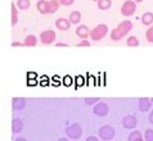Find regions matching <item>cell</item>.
I'll use <instances>...</instances> for the list:
<instances>
[{"instance_id":"1","label":"cell","mask_w":153,"mask_h":141,"mask_svg":"<svg viewBox=\"0 0 153 141\" xmlns=\"http://www.w3.org/2000/svg\"><path fill=\"white\" fill-rule=\"evenodd\" d=\"M107 33H108V26L107 24H98L95 26L94 28L90 31V37L93 41H100V40H103V38L107 36Z\"/></svg>"},{"instance_id":"2","label":"cell","mask_w":153,"mask_h":141,"mask_svg":"<svg viewBox=\"0 0 153 141\" xmlns=\"http://www.w3.org/2000/svg\"><path fill=\"white\" fill-rule=\"evenodd\" d=\"M66 135L68 139H72V140H77L82 136V127L79 125V123H74L66 128Z\"/></svg>"},{"instance_id":"3","label":"cell","mask_w":153,"mask_h":141,"mask_svg":"<svg viewBox=\"0 0 153 141\" xmlns=\"http://www.w3.org/2000/svg\"><path fill=\"white\" fill-rule=\"evenodd\" d=\"M98 135H99V137L104 141H109L112 140L114 136H116V131H114V128L109 125H105L103 127L99 128V132H98Z\"/></svg>"},{"instance_id":"4","label":"cell","mask_w":153,"mask_h":141,"mask_svg":"<svg viewBox=\"0 0 153 141\" xmlns=\"http://www.w3.org/2000/svg\"><path fill=\"white\" fill-rule=\"evenodd\" d=\"M135 10H137V3H135L134 0H126L121 5V14L125 17L134 16Z\"/></svg>"},{"instance_id":"5","label":"cell","mask_w":153,"mask_h":141,"mask_svg":"<svg viewBox=\"0 0 153 141\" xmlns=\"http://www.w3.org/2000/svg\"><path fill=\"white\" fill-rule=\"evenodd\" d=\"M56 37H57L56 32L53 30H45V31H42L40 33V41L44 45H50L52 42L56 41Z\"/></svg>"},{"instance_id":"6","label":"cell","mask_w":153,"mask_h":141,"mask_svg":"<svg viewBox=\"0 0 153 141\" xmlns=\"http://www.w3.org/2000/svg\"><path fill=\"white\" fill-rule=\"evenodd\" d=\"M93 110H94V114L98 115V117H105L109 112V106L104 101H98V104H95Z\"/></svg>"},{"instance_id":"7","label":"cell","mask_w":153,"mask_h":141,"mask_svg":"<svg viewBox=\"0 0 153 141\" xmlns=\"http://www.w3.org/2000/svg\"><path fill=\"white\" fill-rule=\"evenodd\" d=\"M137 125H138V119L133 114H127L122 118V126L127 128V130H134Z\"/></svg>"},{"instance_id":"8","label":"cell","mask_w":153,"mask_h":141,"mask_svg":"<svg viewBox=\"0 0 153 141\" xmlns=\"http://www.w3.org/2000/svg\"><path fill=\"white\" fill-rule=\"evenodd\" d=\"M116 28L121 32L122 36H126L127 33L131 32V30H133V22H131V21H129V19H126V21H124V22H120V23H118V26H117Z\"/></svg>"},{"instance_id":"9","label":"cell","mask_w":153,"mask_h":141,"mask_svg":"<svg viewBox=\"0 0 153 141\" xmlns=\"http://www.w3.org/2000/svg\"><path fill=\"white\" fill-rule=\"evenodd\" d=\"M152 109V100L148 97H140L139 99V110L140 112H149Z\"/></svg>"},{"instance_id":"10","label":"cell","mask_w":153,"mask_h":141,"mask_svg":"<svg viewBox=\"0 0 153 141\" xmlns=\"http://www.w3.org/2000/svg\"><path fill=\"white\" fill-rule=\"evenodd\" d=\"M26 104L27 101L25 97H13V100H12V106L14 110H22L26 106Z\"/></svg>"},{"instance_id":"11","label":"cell","mask_w":153,"mask_h":141,"mask_svg":"<svg viewBox=\"0 0 153 141\" xmlns=\"http://www.w3.org/2000/svg\"><path fill=\"white\" fill-rule=\"evenodd\" d=\"M56 27L61 31H67L71 27V22L67 18H58L56 21Z\"/></svg>"},{"instance_id":"12","label":"cell","mask_w":153,"mask_h":141,"mask_svg":"<svg viewBox=\"0 0 153 141\" xmlns=\"http://www.w3.org/2000/svg\"><path fill=\"white\" fill-rule=\"evenodd\" d=\"M23 127H25V125H23L22 119H19V118L13 119V122H12V132H13V134H21Z\"/></svg>"},{"instance_id":"13","label":"cell","mask_w":153,"mask_h":141,"mask_svg":"<svg viewBox=\"0 0 153 141\" xmlns=\"http://www.w3.org/2000/svg\"><path fill=\"white\" fill-rule=\"evenodd\" d=\"M76 35H77L80 38H88L90 36V30L88 28V26H79L77 28H76Z\"/></svg>"},{"instance_id":"14","label":"cell","mask_w":153,"mask_h":141,"mask_svg":"<svg viewBox=\"0 0 153 141\" xmlns=\"http://www.w3.org/2000/svg\"><path fill=\"white\" fill-rule=\"evenodd\" d=\"M10 16H12V26H16L18 23V8L14 3L10 4Z\"/></svg>"},{"instance_id":"15","label":"cell","mask_w":153,"mask_h":141,"mask_svg":"<svg viewBox=\"0 0 153 141\" xmlns=\"http://www.w3.org/2000/svg\"><path fill=\"white\" fill-rule=\"evenodd\" d=\"M68 21L71 22V24H79L81 22V13L79 10H74L70 13V17H68Z\"/></svg>"},{"instance_id":"16","label":"cell","mask_w":153,"mask_h":141,"mask_svg":"<svg viewBox=\"0 0 153 141\" xmlns=\"http://www.w3.org/2000/svg\"><path fill=\"white\" fill-rule=\"evenodd\" d=\"M48 3L49 0H39L36 3V8L41 14H48Z\"/></svg>"},{"instance_id":"17","label":"cell","mask_w":153,"mask_h":141,"mask_svg":"<svg viewBox=\"0 0 153 141\" xmlns=\"http://www.w3.org/2000/svg\"><path fill=\"white\" fill-rule=\"evenodd\" d=\"M142 23L144 26H151L153 24V13L152 12H146L142 16Z\"/></svg>"},{"instance_id":"18","label":"cell","mask_w":153,"mask_h":141,"mask_svg":"<svg viewBox=\"0 0 153 141\" xmlns=\"http://www.w3.org/2000/svg\"><path fill=\"white\" fill-rule=\"evenodd\" d=\"M127 140H129V141H144L142 132L137 131V130H134V131L130 132V134H129V139H127Z\"/></svg>"},{"instance_id":"19","label":"cell","mask_w":153,"mask_h":141,"mask_svg":"<svg viewBox=\"0 0 153 141\" xmlns=\"http://www.w3.org/2000/svg\"><path fill=\"white\" fill-rule=\"evenodd\" d=\"M16 5L18 8V10H27L31 5V1L30 0H17Z\"/></svg>"},{"instance_id":"20","label":"cell","mask_w":153,"mask_h":141,"mask_svg":"<svg viewBox=\"0 0 153 141\" xmlns=\"http://www.w3.org/2000/svg\"><path fill=\"white\" fill-rule=\"evenodd\" d=\"M23 44H25V46H30V48H31V46H36L37 38L35 35H28V36H26V38H25Z\"/></svg>"},{"instance_id":"21","label":"cell","mask_w":153,"mask_h":141,"mask_svg":"<svg viewBox=\"0 0 153 141\" xmlns=\"http://www.w3.org/2000/svg\"><path fill=\"white\" fill-rule=\"evenodd\" d=\"M98 8L100 10H107L112 7V1L111 0H98Z\"/></svg>"},{"instance_id":"22","label":"cell","mask_w":153,"mask_h":141,"mask_svg":"<svg viewBox=\"0 0 153 141\" xmlns=\"http://www.w3.org/2000/svg\"><path fill=\"white\" fill-rule=\"evenodd\" d=\"M59 8V3L58 1H52V0H49L48 3V14H53V13H56Z\"/></svg>"},{"instance_id":"23","label":"cell","mask_w":153,"mask_h":141,"mask_svg":"<svg viewBox=\"0 0 153 141\" xmlns=\"http://www.w3.org/2000/svg\"><path fill=\"white\" fill-rule=\"evenodd\" d=\"M126 45L129 46V48H137V46H139V40H138V37H135V36L127 37Z\"/></svg>"},{"instance_id":"24","label":"cell","mask_w":153,"mask_h":141,"mask_svg":"<svg viewBox=\"0 0 153 141\" xmlns=\"http://www.w3.org/2000/svg\"><path fill=\"white\" fill-rule=\"evenodd\" d=\"M122 37H124V36L121 35V32L118 31L117 28H113L111 31V38L113 41H120V40H122Z\"/></svg>"},{"instance_id":"25","label":"cell","mask_w":153,"mask_h":141,"mask_svg":"<svg viewBox=\"0 0 153 141\" xmlns=\"http://www.w3.org/2000/svg\"><path fill=\"white\" fill-rule=\"evenodd\" d=\"M146 38H147L148 42L153 44V24H151L149 28L147 30V32H146Z\"/></svg>"},{"instance_id":"26","label":"cell","mask_w":153,"mask_h":141,"mask_svg":"<svg viewBox=\"0 0 153 141\" xmlns=\"http://www.w3.org/2000/svg\"><path fill=\"white\" fill-rule=\"evenodd\" d=\"M144 140L146 141H153V130L152 128H148V130L144 132Z\"/></svg>"},{"instance_id":"27","label":"cell","mask_w":153,"mask_h":141,"mask_svg":"<svg viewBox=\"0 0 153 141\" xmlns=\"http://www.w3.org/2000/svg\"><path fill=\"white\" fill-rule=\"evenodd\" d=\"M85 104L86 105H93V104H97L99 101V97H85Z\"/></svg>"},{"instance_id":"28","label":"cell","mask_w":153,"mask_h":141,"mask_svg":"<svg viewBox=\"0 0 153 141\" xmlns=\"http://www.w3.org/2000/svg\"><path fill=\"white\" fill-rule=\"evenodd\" d=\"M59 5H63V7H70L75 3V0H58Z\"/></svg>"},{"instance_id":"29","label":"cell","mask_w":153,"mask_h":141,"mask_svg":"<svg viewBox=\"0 0 153 141\" xmlns=\"http://www.w3.org/2000/svg\"><path fill=\"white\" fill-rule=\"evenodd\" d=\"M90 45H91V44L86 40V38H81V41H80L76 46H77V48H81V46H90Z\"/></svg>"},{"instance_id":"30","label":"cell","mask_w":153,"mask_h":141,"mask_svg":"<svg viewBox=\"0 0 153 141\" xmlns=\"http://www.w3.org/2000/svg\"><path fill=\"white\" fill-rule=\"evenodd\" d=\"M12 46H13V48H17V46L22 48V46H25V44L23 42H19V41H14V42H12Z\"/></svg>"},{"instance_id":"31","label":"cell","mask_w":153,"mask_h":141,"mask_svg":"<svg viewBox=\"0 0 153 141\" xmlns=\"http://www.w3.org/2000/svg\"><path fill=\"white\" fill-rule=\"evenodd\" d=\"M56 46L57 48H68V44H65V42H57Z\"/></svg>"},{"instance_id":"32","label":"cell","mask_w":153,"mask_h":141,"mask_svg":"<svg viewBox=\"0 0 153 141\" xmlns=\"http://www.w3.org/2000/svg\"><path fill=\"white\" fill-rule=\"evenodd\" d=\"M148 119H149V122L153 125V108H152V110H151V113H149V115H148Z\"/></svg>"},{"instance_id":"33","label":"cell","mask_w":153,"mask_h":141,"mask_svg":"<svg viewBox=\"0 0 153 141\" xmlns=\"http://www.w3.org/2000/svg\"><path fill=\"white\" fill-rule=\"evenodd\" d=\"M85 141H99V140H98V139L95 137V136H89V137H88L86 140H85Z\"/></svg>"},{"instance_id":"34","label":"cell","mask_w":153,"mask_h":141,"mask_svg":"<svg viewBox=\"0 0 153 141\" xmlns=\"http://www.w3.org/2000/svg\"><path fill=\"white\" fill-rule=\"evenodd\" d=\"M14 141H28L27 139H25V137H17Z\"/></svg>"},{"instance_id":"35","label":"cell","mask_w":153,"mask_h":141,"mask_svg":"<svg viewBox=\"0 0 153 141\" xmlns=\"http://www.w3.org/2000/svg\"><path fill=\"white\" fill-rule=\"evenodd\" d=\"M58 141H70V139H65V137H62V139H59Z\"/></svg>"},{"instance_id":"36","label":"cell","mask_w":153,"mask_h":141,"mask_svg":"<svg viewBox=\"0 0 153 141\" xmlns=\"http://www.w3.org/2000/svg\"><path fill=\"white\" fill-rule=\"evenodd\" d=\"M134 1H135V3H142L143 0H134Z\"/></svg>"},{"instance_id":"37","label":"cell","mask_w":153,"mask_h":141,"mask_svg":"<svg viewBox=\"0 0 153 141\" xmlns=\"http://www.w3.org/2000/svg\"><path fill=\"white\" fill-rule=\"evenodd\" d=\"M52 1H58V0H52Z\"/></svg>"},{"instance_id":"38","label":"cell","mask_w":153,"mask_h":141,"mask_svg":"<svg viewBox=\"0 0 153 141\" xmlns=\"http://www.w3.org/2000/svg\"><path fill=\"white\" fill-rule=\"evenodd\" d=\"M91 1H98V0H91Z\"/></svg>"}]
</instances>
